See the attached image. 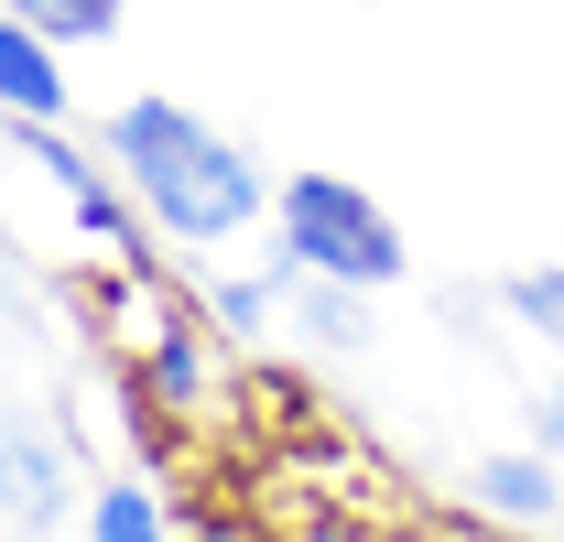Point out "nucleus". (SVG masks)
Masks as SVG:
<instances>
[{
    "mask_svg": "<svg viewBox=\"0 0 564 542\" xmlns=\"http://www.w3.org/2000/svg\"><path fill=\"white\" fill-rule=\"evenodd\" d=\"M261 315H272V282H207V326H228V337H261Z\"/></svg>",
    "mask_w": 564,
    "mask_h": 542,
    "instance_id": "12",
    "label": "nucleus"
},
{
    "mask_svg": "<svg viewBox=\"0 0 564 542\" xmlns=\"http://www.w3.org/2000/svg\"><path fill=\"white\" fill-rule=\"evenodd\" d=\"M22 152H33V163L66 185V206H76V228H87V239H120V206H109V185H98V174H87V163H76V152L44 131V120H22Z\"/></svg>",
    "mask_w": 564,
    "mask_h": 542,
    "instance_id": "6",
    "label": "nucleus"
},
{
    "mask_svg": "<svg viewBox=\"0 0 564 542\" xmlns=\"http://www.w3.org/2000/svg\"><path fill=\"white\" fill-rule=\"evenodd\" d=\"M478 510H499V521H554L564 510L554 456H489V467H478Z\"/></svg>",
    "mask_w": 564,
    "mask_h": 542,
    "instance_id": "5",
    "label": "nucleus"
},
{
    "mask_svg": "<svg viewBox=\"0 0 564 542\" xmlns=\"http://www.w3.org/2000/svg\"><path fill=\"white\" fill-rule=\"evenodd\" d=\"M532 434H543V456L564 467V369L543 380V402H532Z\"/></svg>",
    "mask_w": 564,
    "mask_h": 542,
    "instance_id": "13",
    "label": "nucleus"
},
{
    "mask_svg": "<svg viewBox=\"0 0 564 542\" xmlns=\"http://www.w3.org/2000/svg\"><path fill=\"white\" fill-rule=\"evenodd\" d=\"M11 22H33L44 44H109L120 33V0H11Z\"/></svg>",
    "mask_w": 564,
    "mask_h": 542,
    "instance_id": "9",
    "label": "nucleus"
},
{
    "mask_svg": "<svg viewBox=\"0 0 564 542\" xmlns=\"http://www.w3.org/2000/svg\"><path fill=\"white\" fill-rule=\"evenodd\" d=\"M87 542H174V532H163V499L141 477H109L98 510H87Z\"/></svg>",
    "mask_w": 564,
    "mask_h": 542,
    "instance_id": "8",
    "label": "nucleus"
},
{
    "mask_svg": "<svg viewBox=\"0 0 564 542\" xmlns=\"http://www.w3.org/2000/svg\"><path fill=\"white\" fill-rule=\"evenodd\" d=\"M0 109H11V120H55V109H66L55 44H44L33 22H11V11H0Z\"/></svg>",
    "mask_w": 564,
    "mask_h": 542,
    "instance_id": "4",
    "label": "nucleus"
},
{
    "mask_svg": "<svg viewBox=\"0 0 564 542\" xmlns=\"http://www.w3.org/2000/svg\"><path fill=\"white\" fill-rule=\"evenodd\" d=\"M272 250L282 271L272 282H348V293H391L413 250H402V228H391V206L348 185V174H293L272 196Z\"/></svg>",
    "mask_w": 564,
    "mask_h": 542,
    "instance_id": "2",
    "label": "nucleus"
},
{
    "mask_svg": "<svg viewBox=\"0 0 564 542\" xmlns=\"http://www.w3.org/2000/svg\"><path fill=\"white\" fill-rule=\"evenodd\" d=\"M0 521L11 532H55L66 521V445L33 412H0Z\"/></svg>",
    "mask_w": 564,
    "mask_h": 542,
    "instance_id": "3",
    "label": "nucleus"
},
{
    "mask_svg": "<svg viewBox=\"0 0 564 542\" xmlns=\"http://www.w3.org/2000/svg\"><path fill=\"white\" fill-rule=\"evenodd\" d=\"M0 304H11V250H0Z\"/></svg>",
    "mask_w": 564,
    "mask_h": 542,
    "instance_id": "14",
    "label": "nucleus"
},
{
    "mask_svg": "<svg viewBox=\"0 0 564 542\" xmlns=\"http://www.w3.org/2000/svg\"><path fill=\"white\" fill-rule=\"evenodd\" d=\"M499 304H510V326H532V337L564 347V271H554V261H543V271H510V282H499Z\"/></svg>",
    "mask_w": 564,
    "mask_h": 542,
    "instance_id": "10",
    "label": "nucleus"
},
{
    "mask_svg": "<svg viewBox=\"0 0 564 542\" xmlns=\"http://www.w3.org/2000/svg\"><path fill=\"white\" fill-rule=\"evenodd\" d=\"M109 163L131 174V206L163 228V239H239V228H261L272 217L282 185H261V163L239 152L228 131H207L185 98H131L120 120H109Z\"/></svg>",
    "mask_w": 564,
    "mask_h": 542,
    "instance_id": "1",
    "label": "nucleus"
},
{
    "mask_svg": "<svg viewBox=\"0 0 564 542\" xmlns=\"http://www.w3.org/2000/svg\"><path fill=\"white\" fill-rule=\"evenodd\" d=\"M141 380H163V402H207V347H196V326H185V315H152Z\"/></svg>",
    "mask_w": 564,
    "mask_h": 542,
    "instance_id": "7",
    "label": "nucleus"
},
{
    "mask_svg": "<svg viewBox=\"0 0 564 542\" xmlns=\"http://www.w3.org/2000/svg\"><path fill=\"white\" fill-rule=\"evenodd\" d=\"M304 326L326 347H369V304H358L348 282H315V293H304Z\"/></svg>",
    "mask_w": 564,
    "mask_h": 542,
    "instance_id": "11",
    "label": "nucleus"
}]
</instances>
